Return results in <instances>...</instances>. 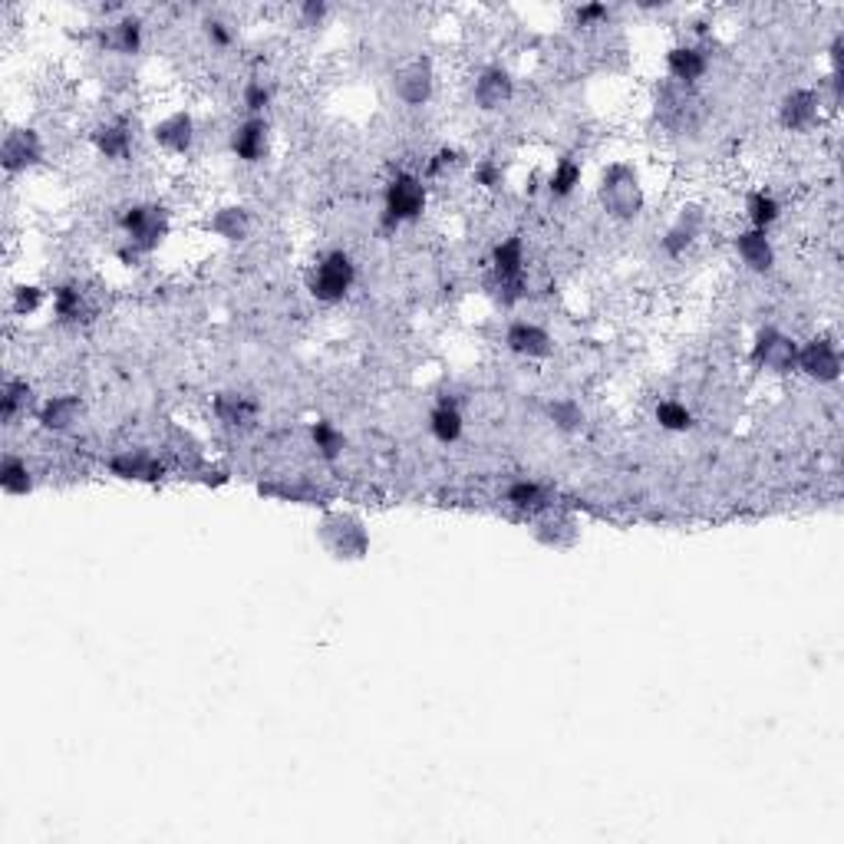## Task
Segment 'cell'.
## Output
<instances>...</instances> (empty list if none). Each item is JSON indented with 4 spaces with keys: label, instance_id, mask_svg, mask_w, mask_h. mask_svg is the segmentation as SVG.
<instances>
[{
    "label": "cell",
    "instance_id": "1",
    "mask_svg": "<svg viewBox=\"0 0 844 844\" xmlns=\"http://www.w3.org/2000/svg\"><path fill=\"white\" fill-rule=\"evenodd\" d=\"M597 198H600V208L607 212V218H614V222H637L644 215V205H647V195H644V185H640V172L630 162H610L600 172Z\"/></svg>",
    "mask_w": 844,
    "mask_h": 844
},
{
    "label": "cell",
    "instance_id": "2",
    "mask_svg": "<svg viewBox=\"0 0 844 844\" xmlns=\"http://www.w3.org/2000/svg\"><path fill=\"white\" fill-rule=\"evenodd\" d=\"M425 205H429V188H425L422 175L406 172V168L390 175V182L383 188V215H380L383 231H397L403 225H416L422 215H425Z\"/></svg>",
    "mask_w": 844,
    "mask_h": 844
},
{
    "label": "cell",
    "instance_id": "3",
    "mask_svg": "<svg viewBox=\"0 0 844 844\" xmlns=\"http://www.w3.org/2000/svg\"><path fill=\"white\" fill-rule=\"evenodd\" d=\"M317 542L337 562H363L370 555V528L350 512H327L317 525Z\"/></svg>",
    "mask_w": 844,
    "mask_h": 844
},
{
    "label": "cell",
    "instance_id": "4",
    "mask_svg": "<svg viewBox=\"0 0 844 844\" xmlns=\"http://www.w3.org/2000/svg\"><path fill=\"white\" fill-rule=\"evenodd\" d=\"M116 225H120L126 245H133L140 255H152L165 245V238L172 231V215L158 202H133L120 212Z\"/></svg>",
    "mask_w": 844,
    "mask_h": 844
},
{
    "label": "cell",
    "instance_id": "5",
    "mask_svg": "<svg viewBox=\"0 0 844 844\" xmlns=\"http://www.w3.org/2000/svg\"><path fill=\"white\" fill-rule=\"evenodd\" d=\"M353 284H357V261H353V255L343 251V248L327 251V255L317 258L313 268L307 271V290H310V297H313L317 303H327V307L347 300L350 290H353Z\"/></svg>",
    "mask_w": 844,
    "mask_h": 844
},
{
    "label": "cell",
    "instance_id": "6",
    "mask_svg": "<svg viewBox=\"0 0 844 844\" xmlns=\"http://www.w3.org/2000/svg\"><path fill=\"white\" fill-rule=\"evenodd\" d=\"M488 271H492V281L505 303H515L525 297V241H522V235H508L492 248Z\"/></svg>",
    "mask_w": 844,
    "mask_h": 844
},
{
    "label": "cell",
    "instance_id": "7",
    "mask_svg": "<svg viewBox=\"0 0 844 844\" xmlns=\"http://www.w3.org/2000/svg\"><path fill=\"white\" fill-rule=\"evenodd\" d=\"M844 360H842V347L835 337L828 333H819L805 343H799V363H795V373L809 377L812 383L819 387H832L842 380Z\"/></svg>",
    "mask_w": 844,
    "mask_h": 844
},
{
    "label": "cell",
    "instance_id": "8",
    "mask_svg": "<svg viewBox=\"0 0 844 844\" xmlns=\"http://www.w3.org/2000/svg\"><path fill=\"white\" fill-rule=\"evenodd\" d=\"M752 363L762 373L789 377V373H795V363H799V343L789 333H782L779 327H762L752 343Z\"/></svg>",
    "mask_w": 844,
    "mask_h": 844
},
{
    "label": "cell",
    "instance_id": "9",
    "mask_svg": "<svg viewBox=\"0 0 844 844\" xmlns=\"http://www.w3.org/2000/svg\"><path fill=\"white\" fill-rule=\"evenodd\" d=\"M47 155V145H43V136L30 126H13L3 133V142H0V168L7 175H20L27 168H37Z\"/></svg>",
    "mask_w": 844,
    "mask_h": 844
},
{
    "label": "cell",
    "instance_id": "10",
    "mask_svg": "<svg viewBox=\"0 0 844 844\" xmlns=\"http://www.w3.org/2000/svg\"><path fill=\"white\" fill-rule=\"evenodd\" d=\"M393 93L403 106H425L435 96V66L429 56H413L397 66L393 73Z\"/></svg>",
    "mask_w": 844,
    "mask_h": 844
},
{
    "label": "cell",
    "instance_id": "11",
    "mask_svg": "<svg viewBox=\"0 0 844 844\" xmlns=\"http://www.w3.org/2000/svg\"><path fill=\"white\" fill-rule=\"evenodd\" d=\"M472 100H475V106H478L482 113H498V110H505V106L515 100V76H512V70L502 66V63L485 66V70L475 76V83H472Z\"/></svg>",
    "mask_w": 844,
    "mask_h": 844
},
{
    "label": "cell",
    "instance_id": "12",
    "mask_svg": "<svg viewBox=\"0 0 844 844\" xmlns=\"http://www.w3.org/2000/svg\"><path fill=\"white\" fill-rule=\"evenodd\" d=\"M822 120V93L812 86H795L779 103V123L789 133H809Z\"/></svg>",
    "mask_w": 844,
    "mask_h": 844
},
{
    "label": "cell",
    "instance_id": "13",
    "mask_svg": "<svg viewBox=\"0 0 844 844\" xmlns=\"http://www.w3.org/2000/svg\"><path fill=\"white\" fill-rule=\"evenodd\" d=\"M706 231V212L703 205H683L680 208V215H677V222L667 228V235L660 238V248H663V255L667 258H683V255H690L693 248H697V241L703 238Z\"/></svg>",
    "mask_w": 844,
    "mask_h": 844
},
{
    "label": "cell",
    "instance_id": "14",
    "mask_svg": "<svg viewBox=\"0 0 844 844\" xmlns=\"http://www.w3.org/2000/svg\"><path fill=\"white\" fill-rule=\"evenodd\" d=\"M228 148L238 162L245 165H258L268 158L271 152V123L265 116H248L245 123H238L231 130V140H228Z\"/></svg>",
    "mask_w": 844,
    "mask_h": 844
},
{
    "label": "cell",
    "instance_id": "15",
    "mask_svg": "<svg viewBox=\"0 0 844 844\" xmlns=\"http://www.w3.org/2000/svg\"><path fill=\"white\" fill-rule=\"evenodd\" d=\"M663 66H667V76H670L673 86L693 90L709 73V53L700 43H677V47L667 50Z\"/></svg>",
    "mask_w": 844,
    "mask_h": 844
},
{
    "label": "cell",
    "instance_id": "16",
    "mask_svg": "<svg viewBox=\"0 0 844 844\" xmlns=\"http://www.w3.org/2000/svg\"><path fill=\"white\" fill-rule=\"evenodd\" d=\"M505 347L508 353L522 357V360H548L555 357V337L532 320H512L505 330Z\"/></svg>",
    "mask_w": 844,
    "mask_h": 844
},
{
    "label": "cell",
    "instance_id": "17",
    "mask_svg": "<svg viewBox=\"0 0 844 844\" xmlns=\"http://www.w3.org/2000/svg\"><path fill=\"white\" fill-rule=\"evenodd\" d=\"M505 505L512 512L525 515V518H538V515H548L555 508V488H548L538 478H515L505 488Z\"/></svg>",
    "mask_w": 844,
    "mask_h": 844
},
{
    "label": "cell",
    "instance_id": "18",
    "mask_svg": "<svg viewBox=\"0 0 844 844\" xmlns=\"http://www.w3.org/2000/svg\"><path fill=\"white\" fill-rule=\"evenodd\" d=\"M195 140H198V126H195V116L185 110H178L152 126V142L168 155H188L195 148Z\"/></svg>",
    "mask_w": 844,
    "mask_h": 844
},
{
    "label": "cell",
    "instance_id": "19",
    "mask_svg": "<svg viewBox=\"0 0 844 844\" xmlns=\"http://www.w3.org/2000/svg\"><path fill=\"white\" fill-rule=\"evenodd\" d=\"M732 251L739 258V265L752 275H769L775 268V245L769 238V231L759 228H745L732 238Z\"/></svg>",
    "mask_w": 844,
    "mask_h": 844
},
{
    "label": "cell",
    "instance_id": "20",
    "mask_svg": "<svg viewBox=\"0 0 844 844\" xmlns=\"http://www.w3.org/2000/svg\"><path fill=\"white\" fill-rule=\"evenodd\" d=\"M212 413L225 429H251L261 416V403L251 393L222 390V393L212 397Z\"/></svg>",
    "mask_w": 844,
    "mask_h": 844
},
{
    "label": "cell",
    "instance_id": "21",
    "mask_svg": "<svg viewBox=\"0 0 844 844\" xmlns=\"http://www.w3.org/2000/svg\"><path fill=\"white\" fill-rule=\"evenodd\" d=\"M83 413H86V406H83V400L76 393H60V397H47L37 406L33 420L40 422L43 432L60 435V432H70L76 422L83 420Z\"/></svg>",
    "mask_w": 844,
    "mask_h": 844
},
{
    "label": "cell",
    "instance_id": "22",
    "mask_svg": "<svg viewBox=\"0 0 844 844\" xmlns=\"http://www.w3.org/2000/svg\"><path fill=\"white\" fill-rule=\"evenodd\" d=\"M110 472L126 482H162L165 462L155 459L148 449H123L110 459Z\"/></svg>",
    "mask_w": 844,
    "mask_h": 844
},
{
    "label": "cell",
    "instance_id": "23",
    "mask_svg": "<svg viewBox=\"0 0 844 844\" xmlns=\"http://www.w3.org/2000/svg\"><path fill=\"white\" fill-rule=\"evenodd\" d=\"M90 142L106 162H130V155H133V126H130L126 116L106 120L90 133Z\"/></svg>",
    "mask_w": 844,
    "mask_h": 844
},
{
    "label": "cell",
    "instance_id": "24",
    "mask_svg": "<svg viewBox=\"0 0 844 844\" xmlns=\"http://www.w3.org/2000/svg\"><path fill=\"white\" fill-rule=\"evenodd\" d=\"M208 231L228 245H241L255 231V215L245 205H222L208 215Z\"/></svg>",
    "mask_w": 844,
    "mask_h": 844
},
{
    "label": "cell",
    "instance_id": "25",
    "mask_svg": "<svg viewBox=\"0 0 844 844\" xmlns=\"http://www.w3.org/2000/svg\"><path fill=\"white\" fill-rule=\"evenodd\" d=\"M37 400H33V387L23 377H10L0 387V422L3 425H17L27 413H37Z\"/></svg>",
    "mask_w": 844,
    "mask_h": 844
},
{
    "label": "cell",
    "instance_id": "26",
    "mask_svg": "<svg viewBox=\"0 0 844 844\" xmlns=\"http://www.w3.org/2000/svg\"><path fill=\"white\" fill-rule=\"evenodd\" d=\"M145 40V23L136 13H123L116 23H110V30L103 33V47L120 53V56H136Z\"/></svg>",
    "mask_w": 844,
    "mask_h": 844
},
{
    "label": "cell",
    "instance_id": "27",
    "mask_svg": "<svg viewBox=\"0 0 844 844\" xmlns=\"http://www.w3.org/2000/svg\"><path fill=\"white\" fill-rule=\"evenodd\" d=\"M429 432H432V439L442 442V445H455V442L462 439V432H465V416H462V410H459L455 400L439 397V403L429 410Z\"/></svg>",
    "mask_w": 844,
    "mask_h": 844
},
{
    "label": "cell",
    "instance_id": "28",
    "mask_svg": "<svg viewBox=\"0 0 844 844\" xmlns=\"http://www.w3.org/2000/svg\"><path fill=\"white\" fill-rule=\"evenodd\" d=\"M50 303H53V317H56L60 323H80V320L90 313L86 290L73 281L56 284V287L50 290Z\"/></svg>",
    "mask_w": 844,
    "mask_h": 844
},
{
    "label": "cell",
    "instance_id": "29",
    "mask_svg": "<svg viewBox=\"0 0 844 844\" xmlns=\"http://www.w3.org/2000/svg\"><path fill=\"white\" fill-rule=\"evenodd\" d=\"M33 485H37V478H33V469L27 465V459L7 452L3 462H0V488H3V495L23 498V495L33 492Z\"/></svg>",
    "mask_w": 844,
    "mask_h": 844
},
{
    "label": "cell",
    "instance_id": "30",
    "mask_svg": "<svg viewBox=\"0 0 844 844\" xmlns=\"http://www.w3.org/2000/svg\"><path fill=\"white\" fill-rule=\"evenodd\" d=\"M745 218H749V228L769 231L782 218V202L769 188H755L745 195Z\"/></svg>",
    "mask_w": 844,
    "mask_h": 844
},
{
    "label": "cell",
    "instance_id": "31",
    "mask_svg": "<svg viewBox=\"0 0 844 844\" xmlns=\"http://www.w3.org/2000/svg\"><path fill=\"white\" fill-rule=\"evenodd\" d=\"M580 178H584V165H580V158H574V155H562V158L555 162V168H552V175H548L545 188H548V195H552L555 202H564V198H570V195L577 192Z\"/></svg>",
    "mask_w": 844,
    "mask_h": 844
},
{
    "label": "cell",
    "instance_id": "32",
    "mask_svg": "<svg viewBox=\"0 0 844 844\" xmlns=\"http://www.w3.org/2000/svg\"><path fill=\"white\" fill-rule=\"evenodd\" d=\"M310 442H313L317 455L327 459V462H337L343 455V449H347V435L330 420L310 422Z\"/></svg>",
    "mask_w": 844,
    "mask_h": 844
},
{
    "label": "cell",
    "instance_id": "33",
    "mask_svg": "<svg viewBox=\"0 0 844 844\" xmlns=\"http://www.w3.org/2000/svg\"><path fill=\"white\" fill-rule=\"evenodd\" d=\"M653 420L667 432H690L693 422H697L693 420V410L687 403H680V400H660L653 406Z\"/></svg>",
    "mask_w": 844,
    "mask_h": 844
},
{
    "label": "cell",
    "instance_id": "34",
    "mask_svg": "<svg viewBox=\"0 0 844 844\" xmlns=\"http://www.w3.org/2000/svg\"><path fill=\"white\" fill-rule=\"evenodd\" d=\"M275 103V86L261 76H251L245 86H241V106L248 116H265Z\"/></svg>",
    "mask_w": 844,
    "mask_h": 844
},
{
    "label": "cell",
    "instance_id": "35",
    "mask_svg": "<svg viewBox=\"0 0 844 844\" xmlns=\"http://www.w3.org/2000/svg\"><path fill=\"white\" fill-rule=\"evenodd\" d=\"M47 303V290L40 284H17L10 290V313L13 317H33Z\"/></svg>",
    "mask_w": 844,
    "mask_h": 844
},
{
    "label": "cell",
    "instance_id": "36",
    "mask_svg": "<svg viewBox=\"0 0 844 844\" xmlns=\"http://www.w3.org/2000/svg\"><path fill=\"white\" fill-rule=\"evenodd\" d=\"M548 420H552L555 429H562V432H580L587 416H584V410H580L577 400L562 397V400H552V403H548Z\"/></svg>",
    "mask_w": 844,
    "mask_h": 844
},
{
    "label": "cell",
    "instance_id": "37",
    "mask_svg": "<svg viewBox=\"0 0 844 844\" xmlns=\"http://www.w3.org/2000/svg\"><path fill=\"white\" fill-rule=\"evenodd\" d=\"M462 165H465V152L455 148V145H442L425 158V178H445Z\"/></svg>",
    "mask_w": 844,
    "mask_h": 844
},
{
    "label": "cell",
    "instance_id": "38",
    "mask_svg": "<svg viewBox=\"0 0 844 844\" xmlns=\"http://www.w3.org/2000/svg\"><path fill=\"white\" fill-rule=\"evenodd\" d=\"M472 182L482 188V192H502L505 188V168H502V162L498 158H478L475 165H472Z\"/></svg>",
    "mask_w": 844,
    "mask_h": 844
},
{
    "label": "cell",
    "instance_id": "39",
    "mask_svg": "<svg viewBox=\"0 0 844 844\" xmlns=\"http://www.w3.org/2000/svg\"><path fill=\"white\" fill-rule=\"evenodd\" d=\"M604 20H610V7L607 3H580V7H574V27H600Z\"/></svg>",
    "mask_w": 844,
    "mask_h": 844
},
{
    "label": "cell",
    "instance_id": "40",
    "mask_svg": "<svg viewBox=\"0 0 844 844\" xmlns=\"http://www.w3.org/2000/svg\"><path fill=\"white\" fill-rule=\"evenodd\" d=\"M205 40H208L215 50H228V47L235 43V30H231V23L212 17V20H205Z\"/></svg>",
    "mask_w": 844,
    "mask_h": 844
},
{
    "label": "cell",
    "instance_id": "41",
    "mask_svg": "<svg viewBox=\"0 0 844 844\" xmlns=\"http://www.w3.org/2000/svg\"><path fill=\"white\" fill-rule=\"evenodd\" d=\"M297 13H300V23H303V27H320V23L330 17V3H323V0H303V3L297 7Z\"/></svg>",
    "mask_w": 844,
    "mask_h": 844
}]
</instances>
